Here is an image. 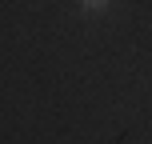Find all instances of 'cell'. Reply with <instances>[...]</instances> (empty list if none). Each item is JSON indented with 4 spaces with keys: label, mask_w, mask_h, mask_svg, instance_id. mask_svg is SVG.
I'll return each mask as SVG.
<instances>
[{
    "label": "cell",
    "mask_w": 152,
    "mask_h": 144,
    "mask_svg": "<svg viewBox=\"0 0 152 144\" xmlns=\"http://www.w3.org/2000/svg\"><path fill=\"white\" fill-rule=\"evenodd\" d=\"M76 4H80V12H104V8H112V0H76Z\"/></svg>",
    "instance_id": "cell-1"
}]
</instances>
